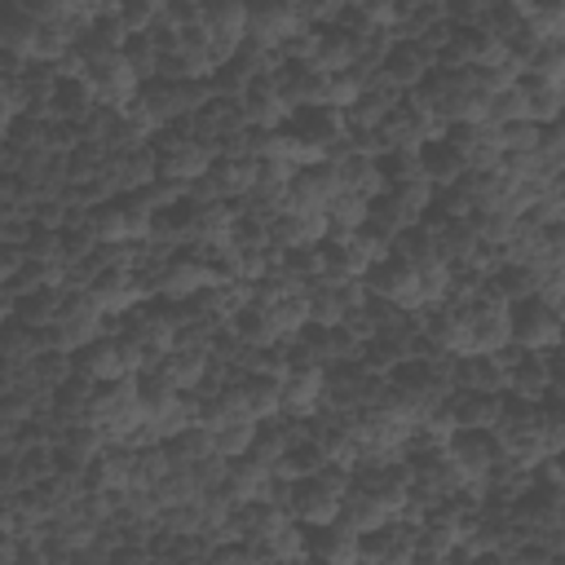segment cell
Listing matches in <instances>:
<instances>
[{
    "instance_id": "cell-1",
    "label": "cell",
    "mask_w": 565,
    "mask_h": 565,
    "mask_svg": "<svg viewBox=\"0 0 565 565\" xmlns=\"http://www.w3.org/2000/svg\"><path fill=\"white\" fill-rule=\"evenodd\" d=\"M84 419L106 437V441H137L141 424H146V402H141V375H124L110 380L93 393Z\"/></svg>"
},
{
    "instance_id": "cell-2",
    "label": "cell",
    "mask_w": 565,
    "mask_h": 565,
    "mask_svg": "<svg viewBox=\"0 0 565 565\" xmlns=\"http://www.w3.org/2000/svg\"><path fill=\"white\" fill-rule=\"evenodd\" d=\"M349 486H353V472H344L335 463H322V468L287 481V512L300 525H331L344 508Z\"/></svg>"
},
{
    "instance_id": "cell-3",
    "label": "cell",
    "mask_w": 565,
    "mask_h": 565,
    "mask_svg": "<svg viewBox=\"0 0 565 565\" xmlns=\"http://www.w3.org/2000/svg\"><path fill=\"white\" fill-rule=\"evenodd\" d=\"M441 132H446V119L433 106H424L419 97L397 102L380 124L384 150H424L428 141H441Z\"/></svg>"
},
{
    "instance_id": "cell-4",
    "label": "cell",
    "mask_w": 565,
    "mask_h": 565,
    "mask_svg": "<svg viewBox=\"0 0 565 565\" xmlns=\"http://www.w3.org/2000/svg\"><path fill=\"white\" fill-rule=\"evenodd\" d=\"M305 31V4L300 0H252L247 13V44L256 49H287Z\"/></svg>"
},
{
    "instance_id": "cell-5",
    "label": "cell",
    "mask_w": 565,
    "mask_h": 565,
    "mask_svg": "<svg viewBox=\"0 0 565 565\" xmlns=\"http://www.w3.org/2000/svg\"><path fill=\"white\" fill-rule=\"evenodd\" d=\"M159 181L163 185H199L216 163V141L207 137H168L159 150Z\"/></svg>"
},
{
    "instance_id": "cell-6",
    "label": "cell",
    "mask_w": 565,
    "mask_h": 565,
    "mask_svg": "<svg viewBox=\"0 0 565 565\" xmlns=\"http://www.w3.org/2000/svg\"><path fill=\"white\" fill-rule=\"evenodd\" d=\"M150 362H146V349L124 331L115 340H93L79 358V371L84 380L93 384H110V380H124V375H141Z\"/></svg>"
},
{
    "instance_id": "cell-7",
    "label": "cell",
    "mask_w": 565,
    "mask_h": 565,
    "mask_svg": "<svg viewBox=\"0 0 565 565\" xmlns=\"http://www.w3.org/2000/svg\"><path fill=\"white\" fill-rule=\"evenodd\" d=\"M247 0H199V31L207 35L212 53L221 57V66L243 49L247 40Z\"/></svg>"
},
{
    "instance_id": "cell-8",
    "label": "cell",
    "mask_w": 565,
    "mask_h": 565,
    "mask_svg": "<svg viewBox=\"0 0 565 565\" xmlns=\"http://www.w3.org/2000/svg\"><path fill=\"white\" fill-rule=\"evenodd\" d=\"M494 441H499V455L512 459V463H539L547 459V446H543V424H539V406H503V419L494 424Z\"/></svg>"
},
{
    "instance_id": "cell-9",
    "label": "cell",
    "mask_w": 565,
    "mask_h": 565,
    "mask_svg": "<svg viewBox=\"0 0 565 565\" xmlns=\"http://www.w3.org/2000/svg\"><path fill=\"white\" fill-rule=\"evenodd\" d=\"M102 322H106L102 305L84 291V296L57 305V313H53V322H49V340H53V349L75 353V349H88L93 340H102Z\"/></svg>"
},
{
    "instance_id": "cell-10",
    "label": "cell",
    "mask_w": 565,
    "mask_h": 565,
    "mask_svg": "<svg viewBox=\"0 0 565 565\" xmlns=\"http://www.w3.org/2000/svg\"><path fill=\"white\" fill-rule=\"evenodd\" d=\"M512 344L525 353H543L561 344V309L547 305L543 296H521L512 305Z\"/></svg>"
},
{
    "instance_id": "cell-11",
    "label": "cell",
    "mask_w": 565,
    "mask_h": 565,
    "mask_svg": "<svg viewBox=\"0 0 565 565\" xmlns=\"http://www.w3.org/2000/svg\"><path fill=\"white\" fill-rule=\"evenodd\" d=\"M371 291L384 296L397 309H424L428 305L424 300V282H419V265L397 256V252H388L380 265H371Z\"/></svg>"
},
{
    "instance_id": "cell-12",
    "label": "cell",
    "mask_w": 565,
    "mask_h": 565,
    "mask_svg": "<svg viewBox=\"0 0 565 565\" xmlns=\"http://www.w3.org/2000/svg\"><path fill=\"white\" fill-rule=\"evenodd\" d=\"M238 110H243V124L247 128H278L296 106L287 102V93H282V79H278V71H265V75H256L243 93H238Z\"/></svg>"
},
{
    "instance_id": "cell-13",
    "label": "cell",
    "mask_w": 565,
    "mask_h": 565,
    "mask_svg": "<svg viewBox=\"0 0 565 565\" xmlns=\"http://www.w3.org/2000/svg\"><path fill=\"white\" fill-rule=\"evenodd\" d=\"M450 150L459 154V163H463L468 172L494 168V163H503V128L490 124V119L455 124V132H450Z\"/></svg>"
},
{
    "instance_id": "cell-14",
    "label": "cell",
    "mask_w": 565,
    "mask_h": 565,
    "mask_svg": "<svg viewBox=\"0 0 565 565\" xmlns=\"http://www.w3.org/2000/svg\"><path fill=\"white\" fill-rule=\"evenodd\" d=\"M150 225H154V212H150L146 199H124V203H110V207H102V212L93 216V234H97L102 243H115V247L146 238Z\"/></svg>"
},
{
    "instance_id": "cell-15",
    "label": "cell",
    "mask_w": 565,
    "mask_h": 565,
    "mask_svg": "<svg viewBox=\"0 0 565 565\" xmlns=\"http://www.w3.org/2000/svg\"><path fill=\"white\" fill-rule=\"evenodd\" d=\"M256 163L260 159H247V154H225L207 168V177L199 181V199L203 203H216V199H247L256 190Z\"/></svg>"
},
{
    "instance_id": "cell-16",
    "label": "cell",
    "mask_w": 565,
    "mask_h": 565,
    "mask_svg": "<svg viewBox=\"0 0 565 565\" xmlns=\"http://www.w3.org/2000/svg\"><path fill=\"white\" fill-rule=\"evenodd\" d=\"M225 278H230L225 269H212V265H203V260H194V256H181V260H168V265L159 269L154 291L168 296V300H194L199 291H212V287L225 282Z\"/></svg>"
},
{
    "instance_id": "cell-17",
    "label": "cell",
    "mask_w": 565,
    "mask_h": 565,
    "mask_svg": "<svg viewBox=\"0 0 565 565\" xmlns=\"http://www.w3.org/2000/svg\"><path fill=\"white\" fill-rule=\"evenodd\" d=\"M446 450H450V459H455V468L463 472L468 486L486 481L494 472V463H499V441L490 437V428H459L446 441Z\"/></svg>"
},
{
    "instance_id": "cell-18",
    "label": "cell",
    "mask_w": 565,
    "mask_h": 565,
    "mask_svg": "<svg viewBox=\"0 0 565 565\" xmlns=\"http://www.w3.org/2000/svg\"><path fill=\"white\" fill-rule=\"evenodd\" d=\"M327 212H305V207H282L269 221V238L282 252H305V247H322L327 238Z\"/></svg>"
},
{
    "instance_id": "cell-19",
    "label": "cell",
    "mask_w": 565,
    "mask_h": 565,
    "mask_svg": "<svg viewBox=\"0 0 565 565\" xmlns=\"http://www.w3.org/2000/svg\"><path fill=\"white\" fill-rule=\"evenodd\" d=\"M340 190H344V185H340L335 163H331V159H322V163H309V168H300V172H296V181H291V190H287V207L327 212V207H331V199H335Z\"/></svg>"
},
{
    "instance_id": "cell-20",
    "label": "cell",
    "mask_w": 565,
    "mask_h": 565,
    "mask_svg": "<svg viewBox=\"0 0 565 565\" xmlns=\"http://www.w3.org/2000/svg\"><path fill=\"white\" fill-rule=\"evenodd\" d=\"M128 335L146 349V371H154L172 349H177V340H181V322L172 318V313H163V309H146V313H132L128 318Z\"/></svg>"
},
{
    "instance_id": "cell-21",
    "label": "cell",
    "mask_w": 565,
    "mask_h": 565,
    "mask_svg": "<svg viewBox=\"0 0 565 565\" xmlns=\"http://www.w3.org/2000/svg\"><path fill=\"white\" fill-rule=\"evenodd\" d=\"M278 486V468L265 463L260 455H238L230 459V472H225V490L234 494V503H256V499H269Z\"/></svg>"
},
{
    "instance_id": "cell-22",
    "label": "cell",
    "mask_w": 565,
    "mask_h": 565,
    "mask_svg": "<svg viewBox=\"0 0 565 565\" xmlns=\"http://www.w3.org/2000/svg\"><path fill=\"white\" fill-rule=\"evenodd\" d=\"M327 397V375H322V366H313V362H291L287 371H282V411L287 415H313L318 411V402Z\"/></svg>"
},
{
    "instance_id": "cell-23",
    "label": "cell",
    "mask_w": 565,
    "mask_h": 565,
    "mask_svg": "<svg viewBox=\"0 0 565 565\" xmlns=\"http://www.w3.org/2000/svg\"><path fill=\"white\" fill-rule=\"evenodd\" d=\"M397 516H402V508H397L393 499H384V494L366 490V486H349L344 508H340V521H344V525H353L358 534H375V530H384V525H388V521H397Z\"/></svg>"
},
{
    "instance_id": "cell-24",
    "label": "cell",
    "mask_w": 565,
    "mask_h": 565,
    "mask_svg": "<svg viewBox=\"0 0 565 565\" xmlns=\"http://www.w3.org/2000/svg\"><path fill=\"white\" fill-rule=\"evenodd\" d=\"M234 225H238V216L216 199V203H199L190 216H185V238L190 243H199V247H212L216 256L234 243Z\"/></svg>"
},
{
    "instance_id": "cell-25",
    "label": "cell",
    "mask_w": 565,
    "mask_h": 565,
    "mask_svg": "<svg viewBox=\"0 0 565 565\" xmlns=\"http://www.w3.org/2000/svg\"><path fill=\"white\" fill-rule=\"evenodd\" d=\"M132 481H137V446H128V441H106V450L88 463V486L124 494V490H132Z\"/></svg>"
},
{
    "instance_id": "cell-26",
    "label": "cell",
    "mask_w": 565,
    "mask_h": 565,
    "mask_svg": "<svg viewBox=\"0 0 565 565\" xmlns=\"http://www.w3.org/2000/svg\"><path fill=\"white\" fill-rule=\"evenodd\" d=\"M353 62H358V35H349V31H313V49H309L305 66L335 75V71H353Z\"/></svg>"
},
{
    "instance_id": "cell-27",
    "label": "cell",
    "mask_w": 565,
    "mask_h": 565,
    "mask_svg": "<svg viewBox=\"0 0 565 565\" xmlns=\"http://www.w3.org/2000/svg\"><path fill=\"white\" fill-rule=\"evenodd\" d=\"M331 163H335L344 190H353V194H362V199L384 194V168H380L366 150H344V154H335Z\"/></svg>"
},
{
    "instance_id": "cell-28",
    "label": "cell",
    "mask_w": 565,
    "mask_h": 565,
    "mask_svg": "<svg viewBox=\"0 0 565 565\" xmlns=\"http://www.w3.org/2000/svg\"><path fill=\"white\" fill-rule=\"evenodd\" d=\"M88 296L102 305V313L106 318H115V313H128L132 309V300L141 296V282L128 274V269H106V274H97L93 278V287H88Z\"/></svg>"
},
{
    "instance_id": "cell-29",
    "label": "cell",
    "mask_w": 565,
    "mask_h": 565,
    "mask_svg": "<svg viewBox=\"0 0 565 565\" xmlns=\"http://www.w3.org/2000/svg\"><path fill=\"white\" fill-rule=\"evenodd\" d=\"M450 411H455L459 428H490V433H494V424L503 419V402H499L490 388H468V393H459V397L450 402Z\"/></svg>"
},
{
    "instance_id": "cell-30",
    "label": "cell",
    "mask_w": 565,
    "mask_h": 565,
    "mask_svg": "<svg viewBox=\"0 0 565 565\" xmlns=\"http://www.w3.org/2000/svg\"><path fill=\"white\" fill-rule=\"evenodd\" d=\"M313 556H322V561H331V565H353V561L362 556V534L335 516L331 525H318Z\"/></svg>"
},
{
    "instance_id": "cell-31",
    "label": "cell",
    "mask_w": 565,
    "mask_h": 565,
    "mask_svg": "<svg viewBox=\"0 0 565 565\" xmlns=\"http://www.w3.org/2000/svg\"><path fill=\"white\" fill-rule=\"evenodd\" d=\"M428 335L441 353H455V358H468L472 353V331H468V309H441L433 322H428Z\"/></svg>"
},
{
    "instance_id": "cell-32",
    "label": "cell",
    "mask_w": 565,
    "mask_h": 565,
    "mask_svg": "<svg viewBox=\"0 0 565 565\" xmlns=\"http://www.w3.org/2000/svg\"><path fill=\"white\" fill-rule=\"evenodd\" d=\"M366 216H371V199H362L353 190H340L327 207V230H331L327 238H353L366 225Z\"/></svg>"
},
{
    "instance_id": "cell-33",
    "label": "cell",
    "mask_w": 565,
    "mask_h": 565,
    "mask_svg": "<svg viewBox=\"0 0 565 565\" xmlns=\"http://www.w3.org/2000/svg\"><path fill=\"white\" fill-rule=\"evenodd\" d=\"M521 31L534 44H565V0H534Z\"/></svg>"
},
{
    "instance_id": "cell-34",
    "label": "cell",
    "mask_w": 565,
    "mask_h": 565,
    "mask_svg": "<svg viewBox=\"0 0 565 565\" xmlns=\"http://www.w3.org/2000/svg\"><path fill=\"white\" fill-rule=\"evenodd\" d=\"M234 331H238V340H247L252 349H269V344H278L282 340V331H278V322H274V313L265 309V305H243L238 313H234Z\"/></svg>"
},
{
    "instance_id": "cell-35",
    "label": "cell",
    "mask_w": 565,
    "mask_h": 565,
    "mask_svg": "<svg viewBox=\"0 0 565 565\" xmlns=\"http://www.w3.org/2000/svg\"><path fill=\"white\" fill-rule=\"evenodd\" d=\"M388 199H393V207L402 212V221L415 225V221L428 212V203H433V181H428V177L393 181V185H388Z\"/></svg>"
},
{
    "instance_id": "cell-36",
    "label": "cell",
    "mask_w": 565,
    "mask_h": 565,
    "mask_svg": "<svg viewBox=\"0 0 565 565\" xmlns=\"http://www.w3.org/2000/svg\"><path fill=\"white\" fill-rule=\"evenodd\" d=\"M212 433V446L225 455V459H238L252 450L256 433H260V419H225V424H207Z\"/></svg>"
},
{
    "instance_id": "cell-37",
    "label": "cell",
    "mask_w": 565,
    "mask_h": 565,
    "mask_svg": "<svg viewBox=\"0 0 565 565\" xmlns=\"http://www.w3.org/2000/svg\"><path fill=\"white\" fill-rule=\"evenodd\" d=\"M424 75H428V53H424L419 44H402V49H393L388 62H384V79L397 84V88H406V84H415V79H424Z\"/></svg>"
},
{
    "instance_id": "cell-38",
    "label": "cell",
    "mask_w": 565,
    "mask_h": 565,
    "mask_svg": "<svg viewBox=\"0 0 565 565\" xmlns=\"http://www.w3.org/2000/svg\"><path fill=\"white\" fill-rule=\"evenodd\" d=\"M252 552L265 556V561H300V556H309V547H305V530H300L296 521L278 525V530H274L269 539H260Z\"/></svg>"
},
{
    "instance_id": "cell-39",
    "label": "cell",
    "mask_w": 565,
    "mask_h": 565,
    "mask_svg": "<svg viewBox=\"0 0 565 565\" xmlns=\"http://www.w3.org/2000/svg\"><path fill=\"white\" fill-rule=\"evenodd\" d=\"M243 388H247V402H252V411H256L260 424L282 411V375H260L256 371V375L243 380Z\"/></svg>"
},
{
    "instance_id": "cell-40",
    "label": "cell",
    "mask_w": 565,
    "mask_h": 565,
    "mask_svg": "<svg viewBox=\"0 0 565 565\" xmlns=\"http://www.w3.org/2000/svg\"><path fill=\"white\" fill-rule=\"evenodd\" d=\"M419 163H424V177L428 181H459L468 168L459 163V154L450 150V141H428L419 150Z\"/></svg>"
},
{
    "instance_id": "cell-41",
    "label": "cell",
    "mask_w": 565,
    "mask_h": 565,
    "mask_svg": "<svg viewBox=\"0 0 565 565\" xmlns=\"http://www.w3.org/2000/svg\"><path fill=\"white\" fill-rule=\"evenodd\" d=\"M168 472H172V450H168V441L137 446V481H132V486H150V490H154Z\"/></svg>"
},
{
    "instance_id": "cell-42",
    "label": "cell",
    "mask_w": 565,
    "mask_h": 565,
    "mask_svg": "<svg viewBox=\"0 0 565 565\" xmlns=\"http://www.w3.org/2000/svg\"><path fill=\"white\" fill-rule=\"evenodd\" d=\"M512 119H530V88L525 79L508 84L503 93L490 97V124H512Z\"/></svg>"
},
{
    "instance_id": "cell-43",
    "label": "cell",
    "mask_w": 565,
    "mask_h": 565,
    "mask_svg": "<svg viewBox=\"0 0 565 565\" xmlns=\"http://www.w3.org/2000/svg\"><path fill=\"white\" fill-rule=\"evenodd\" d=\"M530 79H543V84H565V44H539L525 62Z\"/></svg>"
},
{
    "instance_id": "cell-44",
    "label": "cell",
    "mask_w": 565,
    "mask_h": 565,
    "mask_svg": "<svg viewBox=\"0 0 565 565\" xmlns=\"http://www.w3.org/2000/svg\"><path fill=\"white\" fill-rule=\"evenodd\" d=\"M499 128H503V154L543 150V124H534V119H512V124H499Z\"/></svg>"
},
{
    "instance_id": "cell-45",
    "label": "cell",
    "mask_w": 565,
    "mask_h": 565,
    "mask_svg": "<svg viewBox=\"0 0 565 565\" xmlns=\"http://www.w3.org/2000/svg\"><path fill=\"white\" fill-rule=\"evenodd\" d=\"M539 424H543V446H547V459L565 450V402H552V406H539Z\"/></svg>"
},
{
    "instance_id": "cell-46",
    "label": "cell",
    "mask_w": 565,
    "mask_h": 565,
    "mask_svg": "<svg viewBox=\"0 0 565 565\" xmlns=\"http://www.w3.org/2000/svg\"><path fill=\"white\" fill-rule=\"evenodd\" d=\"M543 159L565 177V119H556V128L543 132Z\"/></svg>"
},
{
    "instance_id": "cell-47",
    "label": "cell",
    "mask_w": 565,
    "mask_h": 565,
    "mask_svg": "<svg viewBox=\"0 0 565 565\" xmlns=\"http://www.w3.org/2000/svg\"><path fill=\"white\" fill-rule=\"evenodd\" d=\"M128 49V57H132V66L141 71V75H150L154 66H159V44L154 40H141V44H124Z\"/></svg>"
},
{
    "instance_id": "cell-48",
    "label": "cell",
    "mask_w": 565,
    "mask_h": 565,
    "mask_svg": "<svg viewBox=\"0 0 565 565\" xmlns=\"http://www.w3.org/2000/svg\"><path fill=\"white\" fill-rule=\"evenodd\" d=\"M552 388H556V397L565 402V349L556 344V362H552Z\"/></svg>"
}]
</instances>
